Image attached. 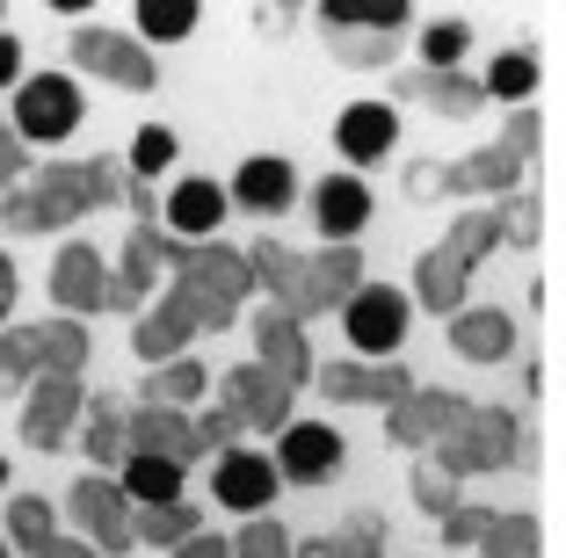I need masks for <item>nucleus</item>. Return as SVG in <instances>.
I'll return each mask as SVG.
<instances>
[{
	"mask_svg": "<svg viewBox=\"0 0 566 558\" xmlns=\"http://www.w3.org/2000/svg\"><path fill=\"white\" fill-rule=\"evenodd\" d=\"M276 457H262V450H226L211 472V501L233 515H269V501H276Z\"/></svg>",
	"mask_w": 566,
	"mask_h": 558,
	"instance_id": "nucleus-11",
	"label": "nucleus"
},
{
	"mask_svg": "<svg viewBox=\"0 0 566 558\" xmlns=\"http://www.w3.org/2000/svg\"><path fill=\"white\" fill-rule=\"evenodd\" d=\"M327 51H334V66L378 73V66H392L400 36H392V30H327Z\"/></svg>",
	"mask_w": 566,
	"mask_h": 558,
	"instance_id": "nucleus-32",
	"label": "nucleus"
},
{
	"mask_svg": "<svg viewBox=\"0 0 566 558\" xmlns=\"http://www.w3.org/2000/svg\"><path fill=\"white\" fill-rule=\"evenodd\" d=\"M415 501H421V508H429V515H436V523H443V515H450V508H458V478H450V472H443V464H436V457H429V464H421V472H415Z\"/></svg>",
	"mask_w": 566,
	"mask_h": 558,
	"instance_id": "nucleus-44",
	"label": "nucleus"
},
{
	"mask_svg": "<svg viewBox=\"0 0 566 558\" xmlns=\"http://www.w3.org/2000/svg\"><path fill=\"white\" fill-rule=\"evenodd\" d=\"M240 428H248V421H240V413L226 407V399H218V407H211V413H203V421H197V435H203V450H218V443H233Z\"/></svg>",
	"mask_w": 566,
	"mask_h": 558,
	"instance_id": "nucleus-49",
	"label": "nucleus"
},
{
	"mask_svg": "<svg viewBox=\"0 0 566 558\" xmlns=\"http://www.w3.org/2000/svg\"><path fill=\"white\" fill-rule=\"evenodd\" d=\"M486 558H545V529H537V515H494V529L480 537Z\"/></svg>",
	"mask_w": 566,
	"mask_h": 558,
	"instance_id": "nucleus-33",
	"label": "nucleus"
},
{
	"mask_svg": "<svg viewBox=\"0 0 566 558\" xmlns=\"http://www.w3.org/2000/svg\"><path fill=\"white\" fill-rule=\"evenodd\" d=\"M0 87H22V44L0 36Z\"/></svg>",
	"mask_w": 566,
	"mask_h": 558,
	"instance_id": "nucleus-53",
	"label": "nucleus"
},
{
	"mask_svg": "<svg viewBox=\"0 0 566 558\" xmlns=\"http://www.w3.org/2000/svg\"><path fill=\"white\" fill-rule=\"evenodd\" d=\"M291 197H298V175H291V160H276V152H254V160L233 167V203L240 211H283Z\"/></svg>",
	"mask_w": 566,
	"mask_h": 558,
	"instance_id": "nucleus-23",
	"label": "nucleus"
},
{
	"mask_svg": "<svg viewBox=\"0 0 566 558\" xmlns=\"http://www.w3.org/2000/svg\"><path fill=\"white\" fill-rule=\"evenodd\" d=\"M15 175H30V152H22V138L0 124V181H15Z\"/></svg>",
	"mask_w": 566,
	"mask_h": 558,
	"instance_id": "nucleus-52",
	"label": "nucleus"
},
{
	"mask_svg": "<svg viewBox=\"0 0 566 558\" xmlns=\"http://www.w3.org/2000/svg\"><path fill=\"white\" fill-rule=\"evenodd\" d=\"M254 348H262V370H276V378L291 385V392H298V385L313 378V348H305L298 319L276 313V305H269V313L254 319Z\"/></svg>",
	"mask_w": 566,
	"mask_h": 558,
	"instance_id": "nucleus-21",
	"label": "nucleus"
},
{
	"mask_svg": "<svg viewBox=\"0 0 566 558\" xmlns=\"http://www.w3.org/2000/svg\"><path fill=\"white\" fill-rule=\"evenodd\" d=\"M0 197H8V181H0Z\"/></svg>",
	"mask_w": 566,
	"mask_h": 558,
	"instance_id": "nucleus-59",
	"label": "nucleus"
},
{
	"mask_svg": "<svg viewBox=\"0 0 566 558\" xmlns=\"http://www.w3.org/2000/svg\"><path fill=\"white\" fill-rule=\"evenodd\" d=\"M313 218H319V232H327V246H349L356 232L370 225V189H364V175H327L313 189Z\"/></svg>",
	"mask_w": 566,
	"mask_h": 558,
	"instance_id": "nucleus-19",
	"label": "nucleus"
},
{
	"mask_svg": "<svg viewBox=\"0 0 566 558\" xmlns=\"http://www.w3.org/2000/svg\"><path fill=\"white\" fill-rule=\"evenodd\" d=\"M248 262H254V283L269 291V305L291 313V319H305V254H291L283 240H254Z\"/></svg>",
	"mask_w": 566,
	"mask_h": 558,
	"instance_id": "nucleus-22",
	"label": "nucleus"
},
{
	"mask_svg": "<svg viewBox=\"0 0 566 558\" xmlns=\"http://www.w3.org/2000/svg\"><path fill=\"white\" fill-rule=\"evenodd\" d=\"M319 22L327 30H407V0H327L319 8Z\"/></svg>",
	"mask_w": 566,
	"mask_h": 558,
	"instance_id": "nucleus-31",
	"label": "nucleus"
},
{
	"mask_svg": "<svg viewBox=\"0 0 566 558\" xmlns=\"http://www.w3.org/2000/svg\"><path fill=\"white\" fill-rule=\"evenodd\" d=\"M516 413L501 407H465V421L450 428L443 443H436V464H443L450 478H472V472H501V464L516 457Z\"/></svg>",
	"mask_w": 566,
	"mask_h": 558,
	"instance_id": "nucleus-3",
	"label": "nucleus"
},
{
	"mask_svg": "<svg viewBox=\"0 0 566 558\" xmlns=\"http://www.w3.org/2000/svg\"><path fill=\"white\" fill-rule=\"evenodd\" d=\"M415 297H421V305H429L436 319L465 313V269L450 262L443 246H429V254H421V262H415Z\"/></svg>",
	"mask_w": 566,
	"mask_h": 558,
	"instance_id": "nucleus-28",
	"label": "nucleus"
},
{
	"mask_svg": "<svg viewBox=\"0 0 566 558\" xmlns=\"http://www.w3.org/2000/svg\"><path fill=\"white\" fill-rule=\"evenodd\" d=\"M160 262H175V291L197 305L203 327H226L233 305L254 291V262L240 254V246H226V240L189 246V240H175V232H160Z\"/></svg>",
	"mask_w": 566,
	"mask_h": 558,
	"instance_id": "nucleus-1",
	"label": "nucleus"
},
{
	"mask_svg": "<svg viewBox=\"0 0 566 558\" xmlns=\"http://www.w3.org/2000/svg\"><path fill=\"white\" fill-rule=\"evenodd\" d=\"M81 407H87V399H81V378H66V370H36L30 407H22V443H30V450H59Z\"/></svg>",
	"mask_w": 566,
	"mask_h": 558,
	"instance_id": "nucleus-8",
	"label": "nucleus"
},
{
	"mask_svg": "<svg viewBox=\"0 0 566 558\" xmlns=\"http://www.w3.org/2000/svg\"><path fill=\"white\" fill-rule=\"evenodd\" d=\"M0 392H15V378H8V370H0Z\"/></svg>",
	"mask_w": 566,
	"mask_h": 558,
	"instance_id": "nucleus-57",
	"label": "nucleus"
},
{
	"mask_svg": "<svg viewBox=\"0 0 566 558\" xmlns=\"http://www.w3.org/2000/svg\"><path fill=\"white\" fill-rule=\"evenodd\" d=\"M356 291H364V254H356V240L305 262V313H334V305H349Z\"/></svg>",
	"mask_w": 566,
	"mask_h": 558,
	"instance_id": "nucleus-20",
	"label": "nucleus"
},
{
	"mask_svg": "<svg viewBox=\"0 0 566 558\" xmlns=\"http://www.w3.org/2000/svg\"><path fill=\"white\" fill-rule=\"evenodd\" d=\"M486 95H501V102H516V109H531V95H537V51H501L494 73H486Z\"/></svg>",
	"mask_w": 566,
	"mask_h": 558,
	"instance_id": "nucleus-35",
	"label": "nucleus"
},
{
	"mask_svg": "<svg viewBox=\"0 0 566 558\" xmlns=\"http://www.w3.org/2000/svg\"><path fill=\"white\" fill-rule=\"evenodd\" d=\"M132 450L175 457V464L189 472V464L203 457V435H197V421H189L182 407H138V413H132Z\"/></svg>",
	"mask_w": 566,
	"mask_h": 558,
	"instance_id": "nucleus-18",
	"label": "nucleus"
},
{
	"mask_svg": "<svg viewBox=\"0 0 566 558\" xmlns=\"http://www.w3.org/2000/svg\"><path fill=\"white\" fill-rule=\"evenodd\" d=\"M400 95H421L436 116H480V102H486V81H465V73H400Z\"/></svg>",
	"mask_w": 566,
	"mask_h": 558,
	"instance_id": "nucleus-25",
	"label": "nucleus"
},
{
	"mask_svg": "<svg viewBox=\"0 0 566 558\" xmlns=\"http://www.w3.org/2000/svg\"><path fill=\"white\" fill-rule=\"evenodd\" d=\"M276 472L283 478H298V486H319V478L342 472V435L319 421H291L276 435Z\"/></svg>",
	"mask_w": 566,
	"mask_h": 558,
	"instance_id": "nucleus-16",
	"label": "nucleus"
},
{
	"mask_svg": "<svg viewBox=\"0 0 566 558\" xmlns=\"http://www.w3.org/2000/svg\"><path fill=\"white\" fill-rule=\"evenodd\" d=\"M81 450L95 457V472L124 464L132 457V413H124L117 399H95V407H87V428H81Z\"/></svg>",
	"mask_w": 566,
	"mask_h": 558,
	"instance_id": "nucleus-27",
	"label": "nucleus"
},
{
	"mask_svg": "<svg viewBox=\"0 0 566 558\" xmlns=\"http://www.w3.org/2000/svg\"><path fill=\"white\" fill-rule=\"evenodd\" d=\"M385 413H392V443L400 450H429V443H443L450 428L465 421V399L443 392V385H415L400 407H385Z\"/></svg>",
	"mask_w": 566,
	"mask_h": 558,
	"instance_id": "nucleus-13",
	"label": "nucleus"
},
{
	"mask_svg": "<svg viewBox=\"0 0 566 558\" xmlns=\"http://www.w3.org/2000/svg\"><path fill=\"white\" fill-rule=\"evenodd\" d=\"M233 558H298V544H291V529H283V523L248 515V529L233 537Z\"/></svg>",
	"mask_w": 566,
	"mask_h": 558,
	"instance_id": "nucleus-40",
	"label": "nucleus"
},
{
	"mask_svg": "<svg viewBox=\"0 0 566 558\" xmlns=\"http://www.w3.org/2000/svg\"><path fill=\"white\" fill-rule=\"evenodd\" d=\"M0 558H8V544H0Z\"/></svg>",
	"mask_w": 566,
	"mask_h": 558,
	"instance_id": "nucleus-60",
	"label": "nucleus"
},
{
	"mask_svg": "<svg viewBox=\"0 0 566 558\" xmlns=\"http://www.w3.org/2000/svg\"><path fill=\"white\" fill-rule=\"evenodd\" d=\"M218 399L240 413L248 428H291V385L276 378V370H262V362H240V370H226L218 378Z\"/></svg>",
	"mask_w": 566,
	"mask_h": 558,
	"instance_id": "nucleus-12",
	"label": "nucleus"
},
{
	"mask_svg": "<svg viewBox=\"0 0 566 558\" xmlns=\"http://www.w3.org/2000/svg\"><path fill=\"white\" fill-rule=\"evenodd\" d=\"M8 537H15L30 558L44 551L51 537H59V523H51V501H44V493H22V501H8Z\"/></svg>",
	"mask_w": 566,
	"mask_h": 558,
	"instance_id": "nucleus-36",
	"label": "nucleus"
},
{
	"mask_svg": "<svg viewBox=\"0 0 566 558\" xmlns=\"http://www.w3.org/2000/svg\"><path fill=\"white\" fill-rule=\"evenodd\" d=\"M537 146H545V116H537V109H516V116H509V138H501V152H516V160L531 167Z\"/></svg>",
	"mask_w": 566,
	"mask_h": 558,
	"instance_id": "nucleus-47",
	"label": "nucleus"
},
{
	"mask_svg": "<svg viewBox=\"0 0 566 558\" xmlns=\"http://www.w3.org/2000/svg\"><path fill=\"white\" fill-rule=\"evenodd\" d=\"M8 313H15V262L0 254V327H8Z\"/></svg>",
	"mask_w": 566,
	"mask_h": 558,
	"instance_id": "nucleus-55",
	"label": "nucleus"
},
{
	"mask_svg": "<svg viewBox=\"0 0 566 558\" xmlns=\"http://www.w3.org/2000/svg\"><path fill=\"white\" fill-rule=\"evenodd\" d=\"M0 486H8V457H0Z\"/></svg>",
	"mask_w": 566,
	"mask_h": 558,
	"instance_id": "nucleus-58",
	"label": "nucleus"
},
{
	"mask_svg": "<svg viewBox=\"0 0 566 558\" xmlns=\"http://www.w3.org/2000/svg\"><path fill=\"white\" fill-rule=\"evenodd\" d=\"M203 385H211V378H203L197 362H182V356H175V362H160V370H153L146 407H189V399H197Z\"/></svg>",
	"mask_w": 566,
	"mask_h": 558,
	"instance_id": "nucleus-38",
	"label": "nucleus"
},
{
	"mask_svg": "<svg viewBox=\"0 0 566 558\" xmlns=\"http://www.w3.org/2000/svg\"><path fill=\"white\" fill-rule=\"evenodd\" d=\"M226 203H233V189H218V181H203V175L175 181V197H167V232H175V240H189V246L218 240Z\"/></svg>",
	"mask_w": 566,
	"mask_h": 558,
	"instance_id": "nucleus-17",
	"label": "nucleus"
},
{
	"mask_svg": "<svg viewBox=\"0 0 566 558\" xmlns=\"http://www.w3.org/2000/svg\"><path fill=\"white\" fill-rule=\"evenodd\" d=\"M81 87H73V73H30V81L15 87V138L22 146H59V138L81 131Z\"/></svg>",
	"mask_w": 566,
	"mask_h": 558,
	"instance_id": "nucleus-4",
	"label": "nucleus"
},
{
	"mask_svg": "<svg viewBox=\"0 0 566 558\" xmlns=\"http://www.w3.org/2000/svg\"><path fill=\"white\" fill-rule=\"evenodd\" d=\"M450 348L465 362H501L516 348V319L509 313H450Z\"/></svg>",
	"mask_w": 566,
	"mask_h": 558,
	"instance_id": "nucleus-26",
	"label": "nucleus"
},
{
	"mask_svg": "<svg viewBox=\"0 0 566 558\" xmlns=\"http://www.w3.org/2000/svg\"><path fill=\"white\" fill-rule=\"evenodd\" d=\"M36 362H44V370H66V378H81V362H87V334L73 327L66 313H59L51 327H36Z\"/></svg>",
	"mask_w": 566,
	"mask_h": 558,
	"instance_id": "nucleus-34",
	"label": "nucleus"
},
{
	"mask_svg": "<svg viewBox=\"0 0 566 558\" xmlns=\"http://www.w3.org/2000/svg\"><path fill=\"white\" fill-rule=\"evenodd\" d=\"M197 0H138V30L146 36H160V44H175V36H189L197 30Z\"/></svg>",
	"mask_w": 566,
	"mask_h": 558,
	"instance_id": "nucleus-39",
	"label": "nucleus"
},
{
	"mask_svg": "<svg viewBox=\"0 0 566 558\" xmlns=\"http://www.w3.org/2000/svg\"><path fill=\"white\" fill-rule=\"evenodd\" d=\"M81 211H95V189H87V167H66V160H44L22 189L0 197V225L8 232H59Z\"/></svg>",
	"mask_w": 566,
	"mask_h": 558,
	"instance_id": "nucleus-2",
	"label": "nucleus"
},
{
	"mask_svg": "<svg viewBox=\"0 0 566 558\" xmlns=\"http://www.w3.org/2000/svg\"><path fill=\"white\" fill-rule=\"evenodd\" d=\"M197 537V508L189 501H160V508H138V544H189Z\"/></svg>",
	"mask_w": 566,
	"mask_h": 558,
	"instance_id": "nucleus-37",
	"label": "nucleus"
},
{
	"mask_svg": "<svg viewBox=\"0 0 566 558\" xmlns=\"http://www.w3.org/2000/svg\"><path fill=\"white\" fill-rule=\"evenodd\" d=\"M36 558H95V544H81V537H51Z\"/></svg>",
	"mask_w": 566,
	"mask_h": 558,
	"instance_id": "nucleus-54",
	"label": "nucleus"
},
{
	"mask_svg": "<svg viewBox=\"0 0 566 558\" xmlns=\"http://www.w3.org/2000/svg\"><path fill=\"white\" fill-rule=\"evenodd\" d=\"M73 66L81 73H102V81L132 87V95H146L153 81H160V66H153V51L138 44V36H117V30H73Z\"/></svg>",
	"mask_w": 566,
	"mask_h": 558,
	"instance_id": "nucleus-6",
	"label": "nucleus"
},
{
	"mask_svg": "<svg viewBox=\"0 0 566 558\" xmlns=\"http://www.w3.org/2000/svg\"><path fill=\"white\" fill-rule=\"evenodd\" d=\"M0 370L15 385H36V370H44L36 362V327H0Z\"/></svg>",
	"mask_w": 566,
	"mask_h": 558,
	"instance_id": "nucleus-42",
	"label": "nucleus"
},
{
	"mask_svg": "<svg viewBox=\"0 0 566 558\" xmlns=\"http://www.w3.org/2000/svg\"><path fill=\"white\" fill-rule=\"evenodd\" d=\"M124 493H132L138 508L182 501V464H175V457H153V450H132V457H124Z\"/></svg>",
	"mask_w": 566,
	"mask_h": 558,
	"instance_id": "nucleus-29",
	"label": "nucleus"
},
{
	"mask_svg": "<svg viewBox=\"0 0 566 558\" xmlns=\"http://www.w3.org/2000/svg\"><path fill=\"white\" fill-rule=\"evenodd\" d=\"M153 276H160V232L138 225L132 240H124V269H117V305H146Z\"/></svg>",
	"mask_w": 566,
	"mask_h": 558,
	"instance_id": "nucleus-30",
	"label": "nucleus"
},
{
	"mask_svg": "<svg viewBox=\"0 0 566 558\" xmlns=\"http://www.w3.org/2000/svg\"><path fill=\"white\" fill-rule=\"evenodd\" d=\"M160 167H175V131H167V124H146V131L132 138V175L153 181Z\"/></svg>",
	"mask_w": 566,
	"mask_h": 558,
	"instance_id": "nucleus-43",
	"label": "nucleus"
},
{
	"mask_svg": "<svg viewBox=\"0 0 566 558\" xmlns=\"http://www.w3.org/2000/svg\"><path fill=\"white\" fill-rule=\"evenodd\" d=\"M51 305L66 319H81V313H109L117 305V276L102 269V254L95 246H59V262H51Z\"/></svg>",
	"mask_w": 566,
	"mask_h": 558,
	"instance_id": "nucleus-7",
	"label": "nucleus"
},
{
	"mask_svg": "<svg viewBox=\"0 0 566 558\" xmlns=\"http://www.w3.org/2000/svg\"><path fill=\"white\" fill-rule=\"evenodd\" d=\"M392 146H400V109L392 102H349V109L334 116V152L349 167L392 160Z\"/></svg>",
	"mask_w": 566,
	"mask_h": 558,
	"instance_id": "nucleus-10",
	"label": "nucleus"
},
{
	"mask_svg": "<svg viewBox=\"0 0 566 558\" xmlns=\"http://www.w3.org/2000/svg\"><path fill=\"white\" fill-rule=\"evenodd\" d=\"M197 334H203L197 305H189L182 291H167L160 305H146V313H138V327H132V348H138L146 362H175L189 341H197Z\"/></svg>",
	"mask_w": 566,
	"mask_h": 558,
	"instance_id": "nucleus-15",
	"label": "nucleus"
},
{
	"mask_svg": "<svg viewBox=\"0 0 566 558\" xmlns=\"http://www.w3.org/2000/svg\"><path fill=\"white\" fill-rule=\"evenodd\" d=\"M516 175H523L516 152L486 146V152H465V160H450V167H443V189H450V197H509V189H516Z\"/></svg>",
	"mask_w": 566,
	"mask_h": 558,
	"instance_id": "nucleus-24",
	"label": "nucleus"
},
{
	"mask_svg": "<svg viewBox=\"0 0 566 558\" xmlns=\"http://www.w3.org/2000/svg\"><path fill=\"white\" fill-rule=\"evenodd\" d=\"M175 558H233V537H211V529H197L189 544H175Z\"/></svg>",
	"mask_w": 566,
	"mask_h": 558,
	"instance_id": "nucleus-51",
	"label": "nucleus"
},
{
	"mask_svg": "<svg viewBox=\"0 0 566 558\" xmlns=\"http://www.w3.org/2000/svg\"><path fill=\"white\" fill-rule=\"evenodd\" d=\"M73 523L87 529V544H102V551H132L138 544V515H132V493H124V478L109 472H87L81 486L66 493Z\"/></svg>",
	"mask_w": 566,
	"mask_h": 558,
	"instance_id": "nucleus-5",
	"label": "nucleus"
},
{
	"mask_svg": "<svg viewBox=\"0 0 566 558\" xmlns=\"http://www.w3.org/2000/svg\"><path fill=\"white\" fill-rule=\"evenodd\" d=\"M334 558H385V529L378 523H370V515H356V523H342V529H334Z\"/></svg>",
	"mask_w": 566,
	"mask_h": 558,
	"instance_id": "nucleus-45",
	"label": "nucleus"
},
{
	"mask_svg": "<svg viewBox=\"0 0 566 558\" xmlns=\"http://www.w3.org/2000/svg\"><path fill=\"white\" fill-rule=\"evenodd\" d=\"M319 392L342 399V407H400L415 392V378H407L400 362H327L319 370Z\"/></svg>",
	"mask_w": 566,
	"mask_h": 558,
	"instance_id": "nucleus-14",
	"label": "nucleus"
},
{
	"mask_svg": "<svg viewBox=\"0 0 566 558\" xmlns=\"http://www.w3.org/2000/svg\"><path fill=\"white\" fill-rule=\"evenodd\" d=\"M486 529H494V515H486V508H465V501L443 515V537H450V544H480Z\"/></svg>",
	"mask_w": 566,
	"mask_h": 558,
	"instance_id": "nucleus-48",
	"label": "nucleus"
},
{
	"mask_svg": "<svg viewBox=\"0 0 566 558\" xmlns=\"http://www.w3.org/2000/svg\"><path fill=\"white\" fill-rule=\"evenodd\" d=\"M298 558H334V544L319 537V544H298Z\"/></svg>",
	"mask_w": 566,
	"mask_h": 558,
	"instance_id": "nucleus-56",
	"label": "nucleus"
},
{
	"mask_svg": "<svg viewBox=\"0 0 566 558\" xmlns=\"http://www.w3.org/2000/svg\"><path fill=\"white\" fill-rule=\"evenodd\" d=\"M342 319H349V341L364 348V356H392V348L407 341V297L392 291V283H364V291L342 305Z\"/></svg>",
	"mask_w": 566,
	"mask_h": 558,
	"instance_id": "nucleus-9",
	"label": "nucleus"
},
{
	"mask_svg": "<svg viewBox=\"0 0 566 558\" xmlns=\"http://www.w3.org/2000/svg\"><path fill=\"white\" fill-rule=\"evenodd\" d=\"M472 44V30L458 15H443V22H429L421 30V59H429V73H458V51Z\"/></svg>",
	"mask_w": 566,
	"mask_h": 558,
	"instance_id": "nucleus-41",
	"label": "nucleus"
},
{
	"mask_svg": "<svg viewBox=\"0 0 566 558\" xmlns=\"http://www.w3.org/2000/svg\"><path fill=\"white\" fill-rule=\"evenodd\" d=\"M87 189H95V203H117V197H132V181H124L109 160H87Z\"/></svg>",
	"mask_w": 566,
	"mask_h": 558,
	"instance_id": "nucleus-50",
	"label": "nucleus"
},
{
	"mask_svg": "<svg viewBox=\"0 0 566 558\" xmlns=\"http://www.w3.org/2000/svg\"><path fill=\"white\" fill-rule=\"evenodd\" d=\"M537 232H545V218H537V197H501V240L537 246Z\"/></svg>",
	"mask_w": 566,
	"mask_h": 558,
	"instance_id": "nucleus-46",
	"label": "nucleus"
}]
</instances>
